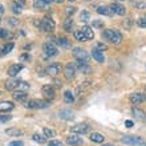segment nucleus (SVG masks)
Listing matches in <instances>:
<instances>
[{"label": "nucleus", "instance_id": "obj_59", "mask_svg": "<svg viewBox=\"0 0 146 146\" xmlns=\"http://www.w3.org/2000/svg\"><path fill=\"white\" fill-rule=\"evenodd\" d=\"M0 94H1V92H0Z\"/></svg>", "mask_w": 146, "mask_h": 146}, {"label": "nucleus", "instance_id": "obj_14", "mask_svg": "<svg viewBox=\"0 0 146 146\" xmlns=\"http://www.w3.org/2000/svg\"><path fill=\"white\" fill-rule=\"evenodd\" d=\"M58 117L65 119V121H70L74 117V113L72 110H69V109H61V110L58 111Z\"/></svg>", "mask_w": 146, "mask_h": 146}, {"label": "nucleus", "instance_id": "obj_17", "mask_svg": "<svg viewBox=\"0 0 146 146\" xmlns=\"http://www.w3.org/2000/svg\"><path fill=\"white\" fill-rule=\"evenodd\" d=\"M92 56H93V58H94L97 62H100V64L105 62V56H104V53H102L101 50H98V49L94 48V49L92 50Z\"/></svg>", "mask_w": 146, "mask_h": 146}, {"label": "nucleus", "instance_id": "obj_41", "mask_svg": "<svg viewBox=\"0 0 146 146\" xmlns=\"http://www.w3.org/2000/svg\"><path fill=\"white\" fill-rule=\"evenodd\" d=\"M48 146H64V143L61 141H58V139H52Z\"/></svg>", "mask_w": 146, "mask_h": 146}, {"label": "nucleus", "instance_id": "obj_19", "mask_svg": "<svg viewBox=\"0 0 146 146\" xmlns=\"http://www.w3.org/2000/svg\"><path fill=\"white\" fill-rule=\"evenodd\" d=\"M97 13L104 15V16H111V15H113V11L110 9V7H106V5H100V7H97Z\"/></svg>", "mask_w": 146, "mask_h": 146}, {"label": "nucleus", "instance_id": "obj_25", "mask_svg": "<svg viewBox=\"0 0 146 146\" xmlns=\"http://www.w3.org/2000/svg\"><path fill=\"white\" fill-rule=\"evenodd\" d=\"M57 40V44L60 46H62V48H69L70 46V42H69V40L66 37H62V36H60V37H57L56 38Z\"/></svg>", "mask_w": 146, "mask_h": 146}, {"label": "nucleus", "instance_id": "obj_4", "mask_svg": "<svg viewBox=\"0 0 146 146\" xmlns=\"http://www.w3.org/2000/svg\"><path fill=\"white\" fill-rule=\"evenodd\" d=\"M42 49H44V54H45V57H54V56H57L58 50L56 48L53 42H45L44 46H42Z\"/></svg>", "mask_w": 146, "mask_h": 146}, {"label": "nucleus", "instance_id": "obj_43", "mask_svg": "<svg viewBox=\"0 0 146 146\" xmlns=\"http://www.w3.org/2000/svg\"><path fill=\"white\" fill-rule=\"evenodd\" d=\"M96 49L101 50V52H104V50H106V45H105V44H102V42H97V44H96Z\"/></svg>", "mask_w": 146, "mask_h": 146}, {"label": "nucleus", "instance_id": "obj_37", "mask_svg": "<svg viewBox=\"0 0 146 146\" xmlns=\"http://www.w3.org/2000/svg\"><path fill=\"white\" fill-rule=\"evenodd\" d=\"M21 8L23 7H20L19 4H16V3L12 4V11H13V13H16V15H20V13H21Z\"/></svg>", "mask_w": 146, "mask_h": 146}, {"label": "nucleus", "instance_id": "obj_12", "mask_svg": "<svg viewBox=\"0 0 146 146\" xmlns=\"http://www.w3.org/2000/svg\"><path fill=\"white\" fill-rule=\"evenodd\" d=\"M110 9L113 11V13H115V15H119V16H123L125 13H126V9H125V7H123V5H121V4H118V3L110 4Z\"/></svg>", "mask_w": 146, "mask_h": 146}, {"label": "nucleus", "instance_id": "obj_32", "mask_svg": "<svg viewBox=\"0 0 146 146\" xmlns=\"http://www.w3.org/2000/svg\"><path fill=\"white\" fill-rule=\"evenodd\" d=\"M33 141L37 143H45V135H40V134H33L32 135Z\"/></svg>", "mask_w": 146, "mask_h": 146}, {"label": "nucleus", "instance_id": "obj_18", "mask_svg": "<svg viewBox=\"0 0 146 146\" xmlns=\"http://www.w3.org/2000/svg\"><path fill=\"white\" fill-rule=\"evenodd\" d=\"M19 84H20V80H16V78H11L5 82V88L8 90H15V89L19 88Z\"/></svg>", "mask_w": 146, "mask_h": 146}, {"label": "nucleus", "instance_id": "obj_54", "mask_svg": "<svg viewBox=\"0 0 146 146\" xmlns=\"http://www.w3.org/2000/svg\"><path fill=\"white\" fill-rule=\"evenodd\" d=\"M44 3H46V4H50V3H53V0H42Z\"/></svg>", "mask_w": 146, "mask_h": 146}, {"label": "nucleus", "instance_id": "obj_31", "mask_svg": "<svg viewBox=\"0 0 146 146\" xmlns=\"http://www.w3.org/2000/svg\"><path fill=\"white\" fill-rule=\"evenodd\" d=\"M80 19L82 23H88V21H90V13L86 11H82L80 15Z\"/></svg>", "mask_w": 146, "mask_h": 146}, {"label": "nucleus", "instance_id": "obj_10", "mask_svg": "<svg viewBox=\"0 0 146 146\" xmlns=\"http://www.w3.org/2000/svg\"><path fill=\"white\" fill-rule=\"evenodd\" d=\"M45 72L48 73L49 76L56 77V76L58 74V73L61 72V65H60V64H50V65L46 66Z\"/></svg>", "mask_w": 146, "mask_h": 146}, {"label": "nucleus", "instance_id": "obj_26", "mask_svg": "<svg viewBox=\"0 0 146 146\" xmlns=\"http://www.w3.org/2000/svg\"><path fill=\"white\" fill-rule=\"evenodd\" d=\"M64 101H65L66 104H73L74 102V94L70 90H66L64 93Z\"/></svg>", "mask_w": 146, "mask_h": 146}, {"label": "nucleus", "instance_id": "obj_55", "mask_svg": "<svg viewBox=\"0 0 146 146\" xmlns=\"http://www.w3.org/2000/svg\"><path fill=\"white\" fill-rule=\"evenodd\" d=\"M53 3H58V4H60V3H62V0H53Z\"/></svg>", "mask_w": 146, "mask_h": 146}, {"label": "nucleus", "instance_id": "obj_56", "mask_svg": "<svg viewBox=\"0 0 146 146\" xmlns=\"http://www.w3.org/2000/svg\"><path fill=\"white\" fill-rule=\"evenodd\" d=\"M104 146H113V145H110V143H104Z\"/></svg>", "mask_w": 146, "mask_h": 146}, {"label": "nucleus", "instance_id": "obj_40", "mask_svg": "<svg viewBox=\"0 0 146 146\" xmlns=\"http://www.w3.org/2000/svg\"><path fill=\"white\" fill-rule=\"evenodd\" d=\"M74 12H76V8H74V7H66L65 8V13H66V16H68V17H70Z\"/></svg>", "mask_w": 146, "mask_h": 146}, {"label": "nucleus", "instance_id": "obj_51", "mask_svg": "<svg viewBox=\"0 0 146 146\" xmlns=\"http://www.w3.org/2000/svg\"><path fill=\"white\" fill-rule=\"evenodd\" d=\"M33 24H35L37 28H41V21H40V20H35V21H33Z\"/></svg>", "mask_w": 146, "mask_h": 146}, {"label": "nucleus", "instance_id": "obj_36", "mask_svg": "<svg viewBox=\"0 0 146 146\" xmlns=\"http://www.w3.org/2000/svg\"><path fill=\"white\" fill-rule=\"evenodd\" d=\"M12 49H13V42H9V44H7V45L3 48V52H1V53H3V54H8Z\"/></svg>", "mask_w": 146, "mask_h": 146}, {"label": "nucleus", "instance_id": "obj_5", "mask_svg": "<svg viewBox=\"0 0 146 146\" xmlns=\"http://www.w3.org/2000/svg\"><path fill=\"white\" fill-rule=\"evenodd\" d=\"M64 76H65V78L68 81H72L74 78V76H76V65L72 64V62H68L65 68H64Z\"/></svg>", "mask_w": 146, "mask_h": 146}, {"label": "nucleus", "instance_id": "obj_52", "mask_svg": "<svg viewBox=\"0 0 146 146\" xmlns=\"http://www.w3.org/2000/svg\"><path fill=\"white\" fill-rule=\"evenodd\" d=\"M54 84H56V86H57V88H60V86H61V82H60V81H58V80H56V81H54Z\"/></svg>", "mask_w": 146, "mask_h": 146}, {"label": "nucleus", "instance_id": "obj_57", "mask_svg": "<svg viewBox=\"0 0 146 146\" xmlns=\"http://www.w3.org/2000/svg\"><path fill=\"white\" fill-rule=\"evenodd\" d=\"M68 1H74V0H68Z\"/></svg>", "mask_w": 146, "mask_h": 146}, {"label": "nucleus", "instance_id": "obj_20", "mask_svg": "<svg viewBox=\"0 0 146 146\" xmlns=\"http://www.w3.org/2000/svg\"><path fill=\"white\" fill-rule=\"evenodd\" d=\"M15 108V105L11 101H1L0 102V111H9Z\"/></svg>", "mask_w": 146, "mask_h": 146}, {"label": "nucleus", "instance_id": "obj_23", "mask_svg": "<svg viewBox=\"0 0 146 146\" xmlns=\"http://www.w3.org/2000/svg\"><path fill=\"white\" fill-rule=\"evenodd\" d=\"M131 113H133V115H134L135 118H138V119H143L146 117L145 111L141 110V109H138V108H133L131 109Z\"/></svg>", "mask_w": 146, "mask_h": 146}, {"label": "nucleus", "instance_id": "obj_47", "mask_svg": "<svg viewBox=\"0 0 146 146\" xmlns=\"http://www.w3.org/2000/svg\"><path fill=\"white\" fill-rule=\"evenodd\" d=\"M12 118V115H0V122H8Z\"/></svg>", "mask_w": 146, "mask_h": 146}, {"label": "nucleus", "instance_id": "obj_13", "mask_svg": "<svg viewBox=\"0 0 146 146\" xmlns=\"http://www.w3.org/2000/svg\"><path fill=\"white\" fill-rule=\"evenodd\" d=\"M42 93H44V96L46 98H49V100H53L54 97H56V93H54V89L52 85H44L42 86Z\"/></svg>", "mask_w": 146, "mask_h": 146}, {"label": "nucleus", "instance_id": "obj_16", "mask_svg": "<svg viewBox=\"0 0 146 146\" xmlns=\"http://www.w3.org/2000/svg\"><path fill=\"white\" fill-rule=\"evenodd\" d=\"M13 100L15 101H19V102H27V93L25 92H21V90H15L13 94Z\"/></svg>", "mask_w": 146, "mask_h": 146}, {"label": "nucleus", "instance_id": "obj_3", "mask_svg": "<svg viewBox=\"0 0 146 146\" xmlns=\"http://www.w3.org/2000/svg\"><path fill=\"white\" fill-rule=\"evenodd\" d=\"M72 54H73V57L76 58L77 61L86 62V64H88V61H89V54L86 53V50H84L82 48H73Z\"/></svg>", "mask_w": 146, "mask_h": 146}, {"label": "nucleus", "instance_id": "obj_30", "mask_svg": "<svg viewBox=\"0 0 146 146\" xmlns=\"http://www.w3.org/2000/svg\"><path fill=\"white\" fill-rule=\"evenodd\" d=\"M49 101L46 100H36V108L37 109H45L49 106Z\"/></svg>", "mask_w": 146, "mask_h": 146}, {"label": "nucleus", "instance_id": "obj_33", "mask_svg": "<svg viewBox=\"0 0 146 146\" xmlns=\"http://www.w3.org/2000/svg\"><path fill=\"white\" fill-rule=\"evenodd\" d=\"M42 131H44V135H45V137H54V135H56L53 129H49V127H44Z\"/></svg>", "mask_w": 146, "mask_h": 146}, {"label": "nucleus", "instance_id": "obj_8", "mask_svg": "<svg viewBox=\"0 0 146 146\" xmlns=\"http://www.w3.org/2000/svg\"><path fill=\"white\" fill-rule=\"evenodd\" d=\"M129 100H130L131 104H134V105L142 104V102L146 101V94H143V93H131Z\"/></svg>", "mask_w": 146, "mask_h": 146}, {"label": "nucleus", "instance_id": "obj_61", "mask_svg": "<svg viewBox=\"0 0 146 146\" xmlns=\"http://www.w3.org/2000/svg\"><path fill=\"white\" fill-rule=\"evenodd\" d=\"M145 19H146V17H145Z\"/></svg>", "mask_w": 146, "mask_h": 146}, {"label": "nucleus", "instance_id": "obj_49", "mask_svg": "<svg viewBox=\"0 0 146 146\" xmlns=\"http://www.w3.org/2000/svg\"><path fill=\"white\" fill-rule=\"evenodd\" d=\"M16 4H19L20 7H24L25 5V3H27V0H15Z\"/></svg>", "mask_w": 146, "mask_h": 146}, {"label": "nucleus", "instance_id": "obj_45", "mask_svg": "<svg viewBox=\"0 0 146 146\" xmlns=\"http://www.w3.org/2000/svg\"><path fill=\"white\" fill-rule=\"evenodd\" d=\"M137 24L141 28H146V19H138L137 20Z\"/></svg>", "mask_w": 146, "mask_h": 146}, {"label": "nucleus", "instance_id": "obj_2", "mask_svg": "<svg viewBox=\"0 0 146 146\" xmlns=\"http://www.w3.org/2000/svg\"><path fill=\"white\" fill-rule=\"evenodd\" d=\"M121 142L131 146H146L145 141L141 137H137V135H123L121 138Z\"/></svg>", "mask_w": 146, "mask_h": 146}, {"label": "nucleus", "instance_id": "obj_15", "mask_svg": "<svg viewBox=\"0 0 146 146\" xmlns=\"http://www.w3.org/2000/svg\"><path fill=\"white\" fill-rule=\"evenodd\" d=\"M76 69H78L80 72H82L84 74H89V73H92V68L86 64V62H76Z\"/></svg>", "mask_w": 146, "mask_h": 146}, {"label": "nucleus", "instance_id": "obj_28", "mask_svg": "<svg viewBox=\"0 0 146 146\" xmlns=\"http://www.w3.org/2000/svg\"><path fill=\"white\" fill-rule=\"evenodd\" d=\"M72 27H73V19L72 17H68V19L64 21V31L72 32Z\"/></svg>", "mask_w": 146, "mask_h": 146}, {"label": "nucleus", "instance_id": "obj_44", "mask_svg": "<svg viewBox=\"0 0 146 146\" xmlns=\"http://www.w3.org/2000/svg\"><path fill=\"white\" fill-rule=\"evenodd\" d=\"M29 60H31L29 53H23L21 56H20V61H29Z\"/></svg>", "mask_w": 146, "mask_h": 146}, {"label": "nucleus", "instance_id": "obj_39", "mask_svg": "<svg viewBox=\"0 0 146 146\" xmlns=\"http://www.w3.org/2000/svg\"><path fill=\"white\" fill-rule=\"evenodd\" d=\"M134 8H135V9H145V8H146V3H143V1H135V3H134Z\"/></svg>", "mask_w": 146, "mask_h": 146}, {"label": "nucleus", "instance_id": "obj_34", "mask_svg": "<svg viewBox=\"0 0 146 146\" xmlns=\"http://www.w3.org/2000/svg\"><path fill=\"white\" fill-rule=\"evenodd\" d=\"M0 37H1V38H11L12 35L7 31V29H3V28H0Z\"/></svg>", "mask_w": 146, "mask_h": 146}, {"label": "nucleus", "instance_id": "obj_42", "mask_svg": "<svg viewBox=\"0 0 146 146\" xmlns=\"http://www.w3.org/2000/svg\"><path fill=\"white\" fill-rule=\"evenodd\" d=\"M93 27L94 28H102L104 27V23L101 20H93Z\"/></svg>", "mask_w": 146, "mask_h": 146}, {"label": "nucleus", "instance_id": "obj_11", "mask_svg": "<svg viewBox=\"0 0 146 146\" xmlns=\"http://www.w3.org/2000/svg\"><path fill=\"white\" fill-rule=\"evenodd\" d=\"M21 69H23V65H21V64H13V65H11L8 68V76L13 78V77H16L21 72Z\"/></svg>", "mask_w": 146, "mask_h": 146}, {"label": "nucleus", "instance_id": "obj_58", "mask_svg": "<svg viewBox=\"0 0 146 146\" xmlns=\"http://www.w3.org/2000/svg\"><path fill=\"white\" fill-rule=\"evenodd\" d=\"M0 21H1V19H0Z\"/></svg>", "mask_w": 146, "mask_h": 146}, {"label": "nucleus", "instance_id": "obj_9", "mask_svg": "<svg viewBox=\"0 0 146 146\" xmlns=\"http://www.w3.org/2000/svg\"><path fill=\"white\" fill-rule=\"evenodd\" d=\"M66 143L70 146H81L82 143H84V141H82V138L81 137H78V135L76 134H70L66 137Z\"/></svg>", "mask_w": 146, "mask_h": 146}, {"label": "nucleus", "instance_id": "obj_53", "mask_svg": "<svg viewBox=\"0 0 146 146\" xmlns=\"http://www.w3.org/2000/svg\"><path fill=\"white\" fill-rule=\"evenodd\" d=\"M3 13H4V7L1 5V4H0V16L3 15Z\"/></svg>", "mask_w": 146, "mask_h": 146}, {"label": "nucleus", "instance_id": "obj_38", "mask_svg": "<svg viewBox=\"0 0 146 146\" xmlns=\"http://www.w3.org/2000/svg\"><path fill=\"white\" fill-rule=\"evenodd\" d=\"M25 108L28 109H35L36 108V100H29L25 102Z\"/></svg>", "mask_w": 146, "mask_h": 146}, {"label": "nucleus", "instance_id": "obj_29", "mask_svg": "<svg viewBox=\"0 0 146 146\" xmlns=\"http://www.w3.org/2000/svg\"><path fill=\"white\" fill-rule=\"evenodd\" d=\"M73 35H74V37H76L78 41H85V40H86L82 29H76V31H73Z\"/></svg>", "mask_w": 146, "mask_h": 146}, {"label": "nucleus", "instance_id": "obj_46", "mask_svg": "<svg viewBox=\"0 0 146 146\" xmlns=\"http://www.w3.org/2000/svg\"><path fill=\"white\" fill-rule=\"evenodd\" d=\"M8 23L11 24L12 27H16V25L19 24V20H16L15 17H11V19H8Z\"/></svg>", "mask_w": 146, "mask_h": 146}, {"label": "nucleus", "instance_id": "obj_27", "mask_svg": "<svg viewBox=\"0 0 146 146\" xmlns=\"http://www.w3.org/2000/svg\"><path fill=\"white\" fill-rule=\"evenodd\" d=\"M48 5H49V4L44 3L42 0H33V7H35L36 9H46Z\"/></svg>", "mask_w": 146, "mask_h": 146}, {"label": "nucleus", "instance_id": "obj_22", "mask_svg": "<svg viewBox=\"0 0 146 146\" xmlns=\"http://www.w3.org/2000/svg\"><path fill=\"white\" fill-rule=\"evenodd\" d=\"M90 141H93V142H97V143H101V142H104V139H105V137L101 133H94L93 131L92 134H90Z\"/></svg>", "mask_w": 146, "mask_h": 146}, {"label": "nucleus", "instance_id": "obj_60", "mask_svg": "<svg viewBox=\"0 0 146 146\" xmlns=\"http://www.w3.org/2000/svg\"><path fill=\"white\" fill-rule=\"evenodd\" d=\"M86 1H89V0H86Z\"/></svg>", "mask_w": 146, "mask_h": 146}, {"label": "nucleus", "instance_id": "obj_48", "mask_svg": "<svg viewBox=\"0 0 146 146\" xmlns=\"http://www.w3.org/2000/svg\"><path fill=\"white\" fill-rule=\"evenodd\" d=\"M8 146H24V143L21 141H11L8 143Z\"/></svg>", "mask_w": 146, "mask_h": 146}, {"label": "nucleus", "instance_id": "obj_6", "mask_svg": "<svg viewBox=\"0 0 146 146\" xmlns=\"http://www.w3.org/2000/svg\"><path fill=\"white\" fill-rule=\"evenodd\" d=\"M41 29L44 32H50L54 29V20L49 16H45L41 20Z\"/></svg>", "mask_w": 146, "mask_h": 146}, {"label": "nucleus", "instance_id": "obj_35", "mask_svg": "<svg viewBox=\"0 0 146 146\" xmlns=\"http://www.w3.org/2000/svg\"><path fill=\"white\" fill-rule=\"evenodd\" d=\"M28 89H29V84H28V82H25V81H20L19 90H21V92H25V90H28Z\"/></svg>", "mask_w": 146, "mask_h": 146}, {"label": "nucleus", "instance_id": "obj_7", "mask_svg": "<svg viewBox=\"0 0 146 146\" xmlns=\"http://www.w3.org/2000/svg\"><path fill=\"white\" fill-rule=\"evenodd\" d=\"M70 131L73 134H85L89 131V126L88 123H77V125L70 127Z\"/></svg>", "mask_w": 146, "mask_h": 146}, {"label": "nucleus", "instance_id": "obj_21", "mask_svg": "<svg viewBox=\"0 0 146 146\" xmlns=\"http://www.w3.org/2000/svg\"><path fill=\"white\" fill-rule=\"evenodd\" d=\"M82 32H84L85 37H86V40H93V37H94V32H93V28L89 27V25H85V27H82Z\"/></svg>", "mask_w": 146, "mask_h": 146}, {"label": "nucleus", "instance_id": "obj_24", "mask_svg": "<svg viewBox=\"0 0 146 146\" xmlns=\"http://www.w3.org/2000/svg\"><path fill=\"white\" fill-rule=\"evenodd\" d=\"M5 134L11 135V137H16V135H21L23 134V130H20V129H16V127H9L5 130Z\"/></svg>", "mask_w": 146, "mask_h": 146}, {"label": "nucleus", "instance_id": "obj_50", "mask_svg": "<svg viewBox=\"0 0 146 146\" xmlns=\"http://www.w3.org/2000/svg\"><path fill=\"white\" fill-rule=\"evenodd\" d=\"M133 125H134V123H133V121H130V119H126V121H125V126L126 127H133Z\"/></svg>", "mask_w": 146, "mask_h": 146}, {"label": "nucleus", "instance_id": "obj_1", "mask_svg": "<svg viewBox=\"0 0 146 146\" xmlns=\"http://www.w3.org/2000/svg\"><path fill=\"white\" fill-rule=\"evenodd\" d=\"M102 37L105 40H108L109 42H111V44H115V45L121 44V41H122V35L117 29H104Z\"/></svg>", "mask_w": 146, "mask_h": 146}]
</instances>
